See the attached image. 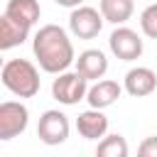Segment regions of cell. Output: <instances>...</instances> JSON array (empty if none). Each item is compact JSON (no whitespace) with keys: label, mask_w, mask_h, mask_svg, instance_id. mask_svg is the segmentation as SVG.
Returning a JSON list of instances; mask_svg holds the SVG:
<instances>
[{"label":"cell","mask_w":157,"mask_h":157,"mask_svg":"<svg viewBox=\"0 0 157 157\" xmlns=\"http://www.w3.org/2000/svg\"><path fill=\"white\" fill-rule=\"evenodd\" d=\"M32 52L37 56L39 69L47 71V74H61L76 61L74 44L69 39L66 29L59 27V25L39 27L34 39H32Z\"/></svg>","instance_id":"obj_1"},{"label":"cell","mask_w":157,"mask_h":157,"mask_svg":"<svg viewBox=\"0 0 157 157\" xmlns=\"http://www.w3.org/2000/svg\"><path fill=\"white\" fill-rule=\"evenodd\" d=\"M0 78H2V86L17 98H34L42 86L39 71L29 59H7L2 64Z\"/></svg>","instance_id":"obj_2"},{"label":"cell","mask_w":157,"mask_h":157,"mask_svg":"<svg viewBox=\"0 0 157 157\" xmlns=\"http://www.w3.org/2000/svg\"><path fill=\"white\" fill-rule=\"evenodd\" d=\"M86 93H88V78H83L78 71H61L52 83V96L61 105H76L78 101H86Z\"/></svg>","instance_id":"obj_3"},{"label":"cell","mask_w":157,"mask_h":157,"mask_svg":"<svg viewBox=\"0 0 157 157\" xmlns=\"http://www.w3.org/2000/svg\"><path fill=\"white\" fill-rule=\"evenodd\" d=\"M103 22L105 20H103L101 10L88 7V5L74 7L71 15H69V29L78 39H93V37H98L101 29H103Z\"/></svg>","instance_id":"obj_4"},{"label":"cell","mask_w":157,"mask_h":157,"mask_svg":"<svg viewBox=\"0 0 157 157\" xmlns=\"http://www.w3.org/2000/svg\"><path fill=\"white\" fill-rule=\"evenodd\" d=\"M29 110L20 101H5L0 103V140H12L27 130Z\"/></svg>","instance_id":"obj_5"},{"label":"cell","mask_w":157,"mask_h":157,"mask_svg":"<svg viewBox=\"0 0 157 157\" xmlns=\"http://www.w3.org/2000/svg\"><path fill=\"white\" fill-rule=\"evenodd\" d=\"M108 47H110V52H113L120 61H135V59L142 56V49H145L140 34H137L135 29H130V27H123V25H118V27L110 32Z\"/></svg>","instance_id":"obj_6"},{"label":"cell","mask_w":157,"mask_h":157,"mask_svg":"<svg viewBox=\"0 0 157 157\" xmlns=\"http://www.w3.org/2000/svg\"><path fill=\"white\" fill-rule=\"evenodd\" d=\"M69 118L61 110H44L39 123H37V137L44 145H61L69 137Z\"/></svg>","instance_id":"obj_7"},{"label":"cell","mask_w":157,"mask_h":157,"mask_svg":"<svg viewBox=\"0 0 157 157\" xmlns=\"http://www.w3.org/2000/svg\"><path fill=\"white\" fill-rule=\"evenodd\" d=\"M123 88L132 96V98H145L150 93H155L157 88V74L147 66H135L125 74V81H123Z\"/></svg>","instance_id":"obj_8"},{"label":"cell","mask_w":157,"mask_h":157,"mask_svg":"<svg viewBox=\"0 0 157 157\" xmlns=\"http://www.w3.org/2000/svg\"><path fill=\"white\" fill-rule=\"evenodd\" d=\"M76 130L83 140H98V137H105L108 132V118L103 115L101 108H88L83 113H78L76 118Z\"/></svg>","instance_id":"obj_9"},{"label":"cell","mask_w":157,"mask_h":157,"mask_svg":"<svg viewBox=\"0 0 157 157\" xmlns=\"http://www.w3.org/2000/svg\"><path fill=\"white\" fill-rule=\"evenodd\" d=\"M76 71L88 81H98L108 71V59L101 49H83L76 56Z\"/></svg>","instance_id":"obj_10"},{"label":"cell","mask_w":157,"mask_h":157,"mask_svg":"<svg viewBox=\"0 0 157 157\" xmlns=\"http://www.w3.org/2000/svg\"><path fill=\"white\" fill-rule=\"evenodd\" d=\"M120 93H123V86L118 83V81H113V78H98L91 88H88V93H86V101H88V105L91 108H108V105H113L118 98H120Z\"/></svg>","instance_id":"obj_11"},{"label":"cell","mask_w":157,"mask_h":157,"mask_svg":"<svg viewBox=\"0 0 157 157\" xmlns=\"http://www.w3.org/2000/svg\"><path fill=\"white\" fill-rule=\"evenodd\" d=\"M29 29L32 27H27L2 12V17H0V49H12V47L22 44L29 37Z\"/></svg>","instance_id":"obj_12"},{"label":"cell","mask_w":157,"mask_h":157,"mask_svg":"<svg viewBox=\"0 0 157 157\" xmlns=\"http://www.w3.org/2000/svg\"><path fill=\"white\" fill-rule=\"evenodd\" d=\"M5 15H10L12 20H17V22H22L27 27H34L39 22L42 7H39L37 0H7Z\"/></svg>","instance_id":"obj_13"},{"label":"cell","mask_w":157,"mask_h":157,"mask_svg":"<svg viewBox=\"0 0 157 157\" xmlns=\"http://www.w3.org/2000/svg\"><path fill=\"white\" fill-rule=\"evenodd\" d=\"M98 10L105 22L110 25H125L135 12V0H101Z\"/></svg>","instance_id":"obj_14"},{"label":"cell","mask_w":157,"mask_h":157,"mask_svg":"<svg viewBox=\"0 0 157 157\" xmlns=\"http://www.w3.org/2000/svg\"><path fill=\"white\" fill-rule=\"evenodd\" d=\"M128 142H125V137L123 135H105V137H101V142H98V147H96V155L98 157H128Z\"/></svg>","instance_id":"obj_15"},{"label":"cell","mask_w":157,"mask_h":157,"mask_svg":"<svg viewBox=\"0 0 157 157\" xmlns=\"http://www.w3.org/2000/svg\"><path fill=\"white\" fill-rule=\"evenodd\" d=\"M140 29H142L145 37L157 39V2H152V5H147L142 10V15H140Z\"/></svg>","instance_id":"obj_16"},{"label":"cell","mask_w":157,"mask_h":157,"mask_svg":"<svg viewBox=\"0 0 157 157\" xmlns=\"http://www.w3.org/2000/svg\"><path fill=\"white\" fill-rule=\"evenodd\" d=\"M137 152H140L142 157H157V137H155V135H152V137H145V140L140 142Z\"/></svg>","instance_id":"obj_17"},{"label":"cell","mask_w":157,"mask_h":157,"mask_svg":"<svg viewBox=\"0 0 157 157\" xmlns=\"http://www.w3.org/2000/svg\"><path fill=\"white\" fill-rule=\"evenodd\" d=\"M56 5H61V7H78V5H83V0H54Z\"/></svg>","instance_id":"obj_18"}]
</instances>
